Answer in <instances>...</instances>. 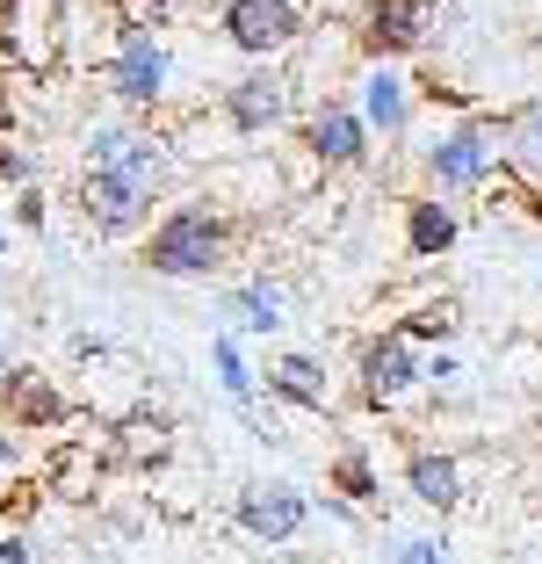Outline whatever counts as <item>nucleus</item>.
<instances>
[{
  "mask_svg": "<svg viewBox=\"0 0 542 564\" xmlns=\"http://www.w3.org/2000/svg\"><path fill=\"white\" fill-rule=\"evenodd\" d=\"M210 362H217V377H225V399L247 413V405H253V383H261V377H253L247 355H239V333H217V340H210Z\"/></svg>",
  "mask_w": 542,
  "mask_h": 564,
  "instance_id": "19",
  "label": "nucleus"
},
{
  "mask_svg": "<svg viewBox=\"0 0 542 564\" xmlns=\"http://www.w3.org/2000/svg\"><path fill=\"white\" fill-rule=\"evenodd\" d=\"M66 391H58V383L44 377V369H8V377H0V420H8V427H66Z\"/></svg>",
  "mask_w": 542,
  "mask_h": 564,
  "instance_id": "12",
  "label": "nucleus"
},
{
  "mask_svg": "<svg viewBox=\"0 0 542 564\" xmlns=\"http://www.w3.org/2000/svg\"><path fill=\"white\" fill-rule=\"evenodd\" d=\"M15 225L22 232H44V188H15Z\"/></svg>",
  "mask_w": 542,
  "mask_h": 564,
  "instance_id": "24",
  "label": "nucleus"
},
{
  "mask_svg": "<svg viewBox=\"0 0 542 564\" xmlns=\"http://www.w3.org/2000/svg\"><path fill=\"white\" fill-rule=\"evenodd\" d=\"M101 87H109L116 109H131V117H152L174 87V51L160 36H116V51L101 58Z\"/></svg>",
  "mask_w": 542,
  "mask_h": 564,
  "instance_id": "5",
  "label": "nucleus"
},
{
  "mask_svg": "<svg viewBox=\"0 0 542 564\" xmlns=\"http://www.w3.org/2000/svg\"><path fill=\"white\" fill-rule=\"evenodd\" d=\"M463 239V210L442 196H412L405 203V253L412 261H442L448 247Z\"/></svg>",
  "mask_w": 542,
  "mask_h": 564,
  "instance_id": "16",
  "label": "nucleus"
},
{
  "mask_svg": "<svg viewBox=\"0 0 542 564\" xmlns=\"http://www.w3.org/2000/svg\"><path fill=\"white\" fill-rule=\"evenodd\" d=\"M225 318L231 333H282V290L275 282H239V290H225Z\"/></svg>",
  "mask_w": 542,
  "mask_h": 564,
  "instance_id": "18",
  "label": "nucleus"
},
{
  "mask_svg": "<svg viewBox=\"0 0 542 564\" xmlns=\"http://www.w3.org/2000/svg\"><path fill=\"white\" fill-rule=\"evenodd\" d=\"M355 383H361V405H369V413H391V405H405L412 391L427 383V362H420V348H412L398 326H383V333L361 340Z\"/></svg>",
  "mask_w": 542,
  "mask_h": 564,
  "instance_id": "6",
  "label": "nucleus"
},
{
  "mask_svg": "<svg viewBox=\"0 0 542 564\" xmlns=\"http://www.w3.org/2000/svg\"><path fill=\"white\" fill-rule=\"evenodd\" d=\"M268 391H275L282 405H304V413H326V362L304 348H282L275 362H268Z\"/></svg>",
  "mask_w": 542,
  "mask_h": 564,
  "instance_id": "17",
  "label": "nucleus"
},
{
  "mask_svg": "<svg viewBox=\"0 0 542 564\" xmlns=\"http://www.w3.org/2000/svg\"><path fill=\"white\" fill-rule=\"evenodd\" d=\"M0 15H8V0H0Z\"/></svg>",
  "mask_w": 542,
  "mask_h": 564,
  "instance_id": "31",
  "label": "nucleus"
},
{
  "mask_svg": "<svg viewBox=\"0 0 542 564\" xmlns=\"http://www.w3.org/2000/svg\"><path fill=\"white\" fill-rule=\"evenodd\" d=\"M0 377H8V355H0Z\"/></svg>",
  "mask_w": 542,
  "mask_h": 564,
  "instance_id": "30",
  "label": "nucleus"
},
{
  "mask_svg": "<svg viewBox=\"0 0 542 564\" xmlns=\"http://www.w3.org/2000/svg\"><path fill=\"white\" fill-rule=\"evenodd\" d=\"M87 166H109V174L138 182L145 196H160L166 174H174V138L145 131L138 117H123V123H95V131H87Z\"/></svg>",
  "mask_w": 542,
  "mask_h": 564,
  "instance_id": "4",
  "label": "nucleus"
},
{
  "mask_svg": "<svg viewBox=\"0 0 542 564\" xmlns=\"http://www.w3.org/2000/svg\"><path fill=\"white\" fill-rule=\"evenodd\" d=\"M427 383H456V355H434V362H427Z\"/></svg>",
  "mask_w": 542,
  "mask_h": 564,
  "instance_id": "27",
  "label": "nucleus"
},
{
  "mask_svg": "<svg viewBox=\"0 0 542 564\" xmlns=\"http://www.w3.org/2000/svg\"><path fill=\"white\" fill-rule=\"evenodd\" d=\"M0 564H36V550L22 535H0Z\"/></svg>",
  "mask_w": 542,
  "mask_h": 564,
  "instance_id": "26",
  "label": "nucleus"
},
{
  "mask_svg": "<svg viewBox=\"0 0 542 564\" xmlns=\"http://www.w3.org/2000/svg\"><path fill=\"white\" fill-rule=\"evenodd\" d=\"M434 15H442V0H361V58L369 66H398V58H412V51L434 36Z\"/></svg>",
  "mask_w": 542,
  "mask_h": 564,
  "instance_id": "8",
  "label": "nucleus"
},
{
  "mask_svg": "<svg viewBox=\"0 0 542 564\" xmlns=\"http://www.w3.org/2000/svg\"><path fill=\"white\" fill-rule=\"evenodd\" d=\"M355 95H361L355 117L369 123V138H405V123H412V80L398 66H369Z\"/></svg>",
  "mask_w": 542,
  "mask_h": 564,
  "instance_id": "14",
  "label": "nucleus"
},
{
  "mask_svg": "<svg viewBox=\"0 0 542 564\" xmlns=\"http://www.w3.org/2000/svg\"><path fill=\"white\" fill-rule=\"evenodd\" d=\"M326 485H333V499H377L383 485H377V464H369V448H340L333 456V470H326Z\"/></svg>",
  "mask_w": 542,
  "mask_h": 564,
  "instance_id": "20",
  "label": "nucleus"
},
{
  "mask_svg": "<svg viewBox=\"0 0 542 564\" xmlns=\"http://www.w3.org/2000/svg\"><path fill=\"white\" fill-rule=\"evenodd\" d=\"M0 188H36V160L0 131Z\"/></svg>",
  "mask_w": 542,
  "mask_h": 564,
  "instance_id": "23",
  "label": "nucleus"
},
{
  "mask_svg": "<svg viewBox=\"0 0 542 564\" xmlns=\"http://www.w3.org/2000/svg\"><path fill=\"white\" fill-rule=\"evenodd\" d=\"M369 123L355 117V101L340 95H318L312 117H304V152H312V166H326V174H355L361 160H369Z\"/></svg>",
  "mask_w": 542,
  "mask_h": 564,
  "instance_id": "9",
  "label": "nucleus"
},
{
  "mask_svg": "<svg viewBox=\"0 0 542 564\" xmlns=\"http://www.w3.org/2000/svg\"><path fill=\"white\" fill-rule=\"evenodd\" d=\"M80 217L101 239H131L152 225V196L123 174H109V166H80Z\"/></svg>",
  "mask_w": 542,
  "mask_h": 564,
  "instance_id": "10",
  "label": "nucleus"
},
{
  "mask_svg": "<svg viewBox=\"0 0 542 564\" xmlns=\"http://www.w3.org/2000/svg\"><path fill=\"white\" fill-rule=\"evenodd\" d=\"M8 470H15V442H8V434H0V478H8Z\"/></svg>",
  "mask_w": 542,
  "mask_h": 564,
  "instance_id": "28",
  "label": "nucleus"
},
{
  "mask_svg": "<svg viewBox=\"0 0 542 564\" xmlns=\"http://www.w3.org/2000/svg\"><path fill=\"white\" fill-rule=\"evenodd\" d=\"M231 253H239V217L210 196L174 203L166 217L145 225V268L160 282H210L231 268Z\"/></svg>",
  "mask_w": 542,
  "mask_h": 564,
  "instance_id": "1",
  "label": "nucleus"
},
{
  "mask_svg": "<svg viewBox=\"0 0 542 564\" xmlns=\"http://www.w3.org/2000/svg\"><path fill=\"white\" fill-rule=\"evenodd\" d=\"M174 0H109V30L116 36H160Z\"/></svg>",
  "mask_w": 542,
  "mask_h": 564,
  "instance_id": "21",
  "label": "nucleus"
},
{
  "mask_svg": "<svg viewBox=\"0 0 542 564\" xmlns=\"http://www.w3.org/2000/svg\"><path fill=\"white\" fill-rule=\"evenodd\" d=\"M456 326H463V304H456V297H434V304H420V312H412L398 333L420 348V340H456Z\"/></svg>",
  "mask_w": 542,
  "mask_h": 564,
  "instance_id": "22",
  "label": "nucleus"
},
{
  "mask_svg": "<svg viewBox=\"0 0 542 564\" xmlns=\"http://www.w3.org/2000/svg\"><path fill=\"white\" fill-rule=\"evenodd\" d=\"M405 492L420 499L427 514H456V507H463V464L448 456V448L412 442L405 448Z\"/></svg>",
  "mask_w": 542,
  "mask_h": 564,
  "instance_id": "15",
  "label": "nucleus"
},
{
  "mask_svg": "<svg viewBox=\"0 0 542 564\" xmlns=\"http://www.w3.org/2000/svg\"><path fill=\"white\" fill-rule=\"evenodd\" d=\"M420 174H427V196H442V203L492 188V174H499L492 117H485V109H470V117H456L448 131H434L427 152H420Z\"/></svg>",
  "mask_w": 542,
  "mask_h": 564,
  "instance_id": "2",
  "label": "nucleus"
},
{
  "mask_svg": "<svg viewBox=\"0 0 542 564\" xmlns=\"http://www.w3.org/2000/svg\"><path fill=\"white\" fill-rule=\"evenodd\" d=\"M217 117H225L231 138H268V131H282V123L296 117L290 73H282V66H247L239 80L225 87V95H217Z\"/></svg>",
  "mask_w": 542,
  "mask_h": 564,
  "instance_id": "7",
  "label": "nucleus"
},
{
  "mask_svg": "<svg viewBox=\"0 0 542 564\" xmlns=\"http://www.w3.org/2000/svg\"><path fill=\"white\" fill-rule=\"evenodd\" d=\"M492 138H499V166H507L521 188H542V95L513 101L507 117H492Z\"/></svg>",
  "mask_w": 542,
  "mask_h": 564,
  "instance_id": "13",
  "label": "nucleus"
},
{
  "mask_svg": "<svg viewBox=\"0 0 542 564\" xmlns=\"http://www.w3.org/2000/svg\"><path fill=\"white\" fill-rule=\"evenodd\" d=\"M217 36H225L247 66H282L304 36V8L296 0H225L217 8Z\"/></svg>",
  "mask_w": 542,
  "mask_h": 564,
  "instance_id": "3",
  "label": "nucleus"
},
{
  "mask_svg": "<svg viewBox=\"0 0 542 564\" xmlns=\"http://www.w3.org/2000/svg\"><path fill=\"white\" fill-rule=\"evenodd\" d=\"M231 521H239L253 543H296L304 521H312V499L296 492V485L268 478V485H247V492L231 499Z\"/></svg>",
  "mask_w": 542,
  "mask_h": 564,
  "instance_id": "11",
  "label": "nucleus"
},
{
  "mask_svg": "<svg viewBox=\"0 0 542 564\" xmlns=\"http://www.w3.org/2000/svg\"><path fill=\"white\" fill-rule=\"evenodd\" d=\"M0 131H8V101H0Z\"/></svg>",
  "mask_w": 542,
  "mask_h": 564,
  "instance_id": "29",
  "label": "nucleus"
},
{
  "mask_svg": "<svg viewBox=\"0 0 542 564\" xmlns=\"http://www.w3.org/2000/svg\"><path fill=\"white\" fill-rule=\"evenodd\" d=\"M398 564H448V543H434V535H412V543L398 550Z\"/></svg>",
  "mask_w": 542,
  "mask_h": 564,
  "instance_id": "25",
  "label": "nucleus"
}]
</instances>
